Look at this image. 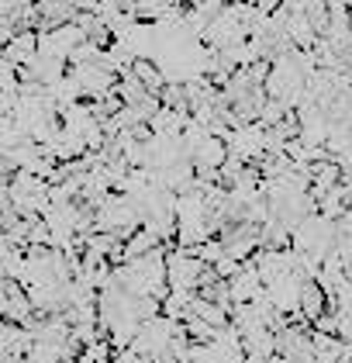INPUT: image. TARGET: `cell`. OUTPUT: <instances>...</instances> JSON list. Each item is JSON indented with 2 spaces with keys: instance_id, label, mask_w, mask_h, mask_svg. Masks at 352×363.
<instances>
[{
  "instance_id": "cell-1",
  "label": "cell",
  "mask_w": 352,
  "mask_h": 363,
  "mask_svg": "<svg viewBox=\"0 0 352 363\" xmlns=\"http://www.w3.org/2000/svg\"><path fill=\"white\" fill-rule=\"evenodd\" d=\"M204 263L197 256H190L187 250H173L166 256V274H169V291H193L197 294V284L204 277Z\"/></svg>"
},
{
  "instance_id": "cell-2",
  "label": "cell",
  "mask_w": 352,
  "mask_h": 363,
  "mask_svg": "<svg viewBox=\"0 0 352 363\" xmlns=\"http://www.w3.org/2000/svg\"><path fill=\"white\" fill-rule=\"evenodd\" d=\"M325 311H328V298H325V291H322V284L318 280H304L300 284V315L314 325Z\"/></svg>"
},
{
  "instance_id": "cell-3",
  "label": "cell",
  "mask_w": 352,
  "mask_h": 363,
  "mask_svg": "<svg viewBox=\"0 0 352 363\" xmlns=\"http://www.w3.org/2000/svg\"><path fill=\"white\" fill-rule=\"evenodd\" d=\"M239 270H242V263H239V259H232V256H225V259L215 267L217 280H235L239 277Z\"/></svg>"
}]
</instances>
